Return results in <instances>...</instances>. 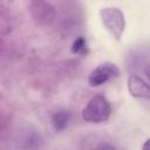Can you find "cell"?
<instances>
[{
	"instance_id": "obj_3",
	"label": "cell",
	"mask_w": 150,
	"mask_h": 150,
	"mask_svg": "<svg viewBox=\"0 0 150 150\" xmlns=\"http://www.w3.org/2000/svg\"><path fill=\"white\" fill-rule=\"evenodd\" d=\"M29 14L35 23L43 27L50 26L56 18L55 8L47 0H30Z\"/></svg>"
},
{
	"instance_id": "obj_9",
	"label": "cell",
	"mask_w": 150,
	"mask_h": 150,
	"mask_svg": "<svg viewBox=\"0 0 150 150\" xmlns=\"http://www.w3.org/2000/svg\"><path fill=\"white\" fill-rule=\"evenodd\" d=\"M142 148H143L144 150H150V138H148V139L145 141V143L142 145Z\"/></svg>"
},
{
	"instance_id": "obj_2",
	"label": "cell",
	"mask_w": 150,
	"mask_h": 150,
	"mask_svg": "<svg viewBox=\"0 0 150 150\" xmlns=\"http://www.w3.org/2000/svg\"><path fill=\"white\" fill-rule=\"evenodd\" d=\"M100 19L104 28L115 40H121L125 29V18L117 7H104L100 9Z\"/></svg>"
},
{
	"instance_id": "obj_1",
	"label": "cell",
	"mask_w": 150,
	"mask_h": 150,
	"mask_svg": "<svg viewBox=\"0 0 150 150\" xmlns=\"http://www.w3.org/2000/svg\"><path fill=\"white\" fill-rule=\"evenodd\" d=\"M111 114V107L109 101L102 95L93 96L87 105L82 110V118L88 123H103Z\"/></svg>"
},
{
	"instance_id": "obj_6",
	"label": "cell",
	"mask_w": 150,
	"mask_h": 150,
	"mask_svg": "<svg viewBox=\"0 0 150 150\" xmlns=\"http://www.w3.org/2000/svg\"><path fill=\"white\" fill-rule=\"evenodd\" d=\"M71 120V114L68 110H57L52 116V125L55 131L61 132L69 125Z\"/></svg>"
},
{
	"instance_id": "obj_4",
	"label": "cell",
	"mask_w": 150,
	"mask_h": 150,
	"mask_svg": "<svg viewBox=\"0 0 150 150\" xmlns=\"http://www.w3.org/2000/svg\"><path fill=\"white\" fill-rule=\"evenodd\" d=\"M118 76H120V69L115 63L103 62L91 70V73L88 76V83L91 87H100Z\"/></svg>"
},
{
	"instance_id": "obj_7",
	"label": "cell",
	"mask_w": 150,
	"mask_h": 150,
	"mask_svg": "<svg viewBox=\"0 0 150 150\" xmlns=\"http://www.w3.org/2000/svg\"><path fill=\"white\" fill-rule=\"evenodd\" d=\"M88 43H87V40L83 38V36H79L77 39H75V41L73 42L71 45V52L74 54H77V55H87L88 54Z\"/></svg>"
},
{
	"instance_id": "obj_5",
	"label": "cell",
	"mask_w": 150,
	"mask_h": 150,
	"mask_svg": "<svg viewBox=\"0 0 150 150\" xmlns=\"http://www.w3.org/2000/svg\"><path fill=\"white\" fill-rule=\"evenodd\" d=\"M128 91L132 97L136 98H150V73L144 76L130 75L127 81Z\"/></svg>"
},
{
	"instance_id": "obj_8",
	"label": "cell",
	"mask_w": 150,
	"mask_h": 150,
	"mask_svg": "<svg viewBox=\"0 0 150 150\" xmlns=\"http://www.w3.org/2000/svg\"><path fill=\"white\" fill-rule=\"evenodd\" d=\"M41 137L36 132H29L25 137V148H39L41 145Z\"/></svg>"
}]
</instances>
